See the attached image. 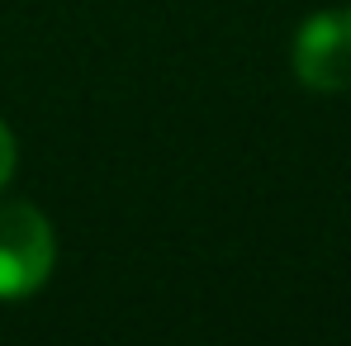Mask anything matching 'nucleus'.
Listing matches in <instances>:
<instances>
[{"label": "nucleus", "mask_w": 351, "mask_h": 346, "mask_svg": "<svg viewBox=\"0 0 351 346\" xmlns=\"http://www.w3.org/2000/svg\"><path fill=\"white\" fill-rule=\"evenodd\" d=\"M294 76L304 90L342 95L351 90V10H318L294 34Z\"/></svg>", "instance_id": "nucleus-2"}, {"label": "nucleus", "mask_w": 351, "mask_h": 346, "mask_svg": "<svg viewBox=\"0 0 351 346\" xmlns=\"http://www.w3.org/2000/svg\"><path fill=\"white\" fill-rule=\"evenodd\" d=\"M58 261V232L43 209L0 199V299H29L48 285Z\"/></svg>", "instance_id": "nucleus-1"}, {"label": "nucleus", "mask_w": 351, "mask_h": 346, "mask_svg": "<svg viewBox=\"0 0 351 346\" xmlns=\"http://www.w3.org/2000/svg\"><path fill=\"white\" fill-rule=\"evenodd\" d=\"M14 162H19V147H14V133H10V123L0 119V190L10 185V175H14Z\"/></svg>", "instance_id": "nucleus-3"}]
</instances>
